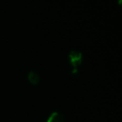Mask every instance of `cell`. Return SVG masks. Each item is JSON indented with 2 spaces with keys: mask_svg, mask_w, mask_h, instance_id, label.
Wrapping results in <instances>:
<instances>
[{
  "mask_svg": "<svg viewBox=\"0 0 122 122\" xmlns=\"http://www.w3.org/2000/svg\"><path fill=\"white\" fill-rule=\"evenodd\" d=\"M69 61L71 65L74 67L75 71H76V68L81 63L82 61V54L81 51H76V50H72L70 51L69 53Z\"/></svg>",
  "mask_w": 122,
  "mask_h": 122,
  "instance_id": "cell-1",
  "label": "cell"
},
{
  "mask_svg": "<svg viewBox=\"0 0 122 122\" xmlns=\"http://www.w3.org/2000/svg\"><path fill=\"white\" fill-rule=\"evenodd\" d=\"M64 117L61 113L55 111L52 112L49 116L48 119H47V122H64Z\"/></svg>",
  "mask_w": 122,
  "mask_h": 122,
  "instance_id": "cell-2",
  "label": "cell"
},
{
  "mask_svg": "<svg viewBox=\"0 0 122 122\" xmlns=\"http://www.w3.org/2000/svg\"><path fill=\"white\" fill-rule=\"evenodd\" d=\"M27 80L32 85H37V84H38L40 77H39V75L36 71H31L30 72L27 74Z\"/></svg>",
  "mask_w": 122,
  "mask_h": 122,
  "instance_id": "cell-3",
  "label": "cell"
},
{
  "mask_svg": "<svg viewBox=\"0 0 122 122\" xmlns=\"http://www.w3.org/2000/svg\"><path fill=\"white\" fill-rule=\"evenodd\" d=\"M118 3L122 6V0H118Z\"/></svg>",
  "mask_w": 122,
  "mask_h": 122,
  "instance_id": "cell-4",
  "label": "cell"
}]
</instances>
